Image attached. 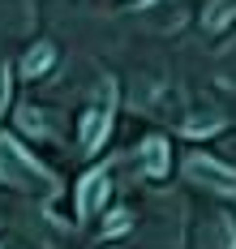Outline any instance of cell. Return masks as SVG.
<instances>
[{
	"label": "cell",
	"mask_w": 236,
	"mask_h": 249,
	"mask_svg": "<svg viewBox=\"0 0 236 249\" xmlns=\"http://www.w3.org/2000/svg\"><path fill=\"white\" fill-rule=\"evenodd\" d=\"M34 26V0H0V35H26Z\"/></svg>",
	"instance_id": "52a82bcc"
},
{
	"label": "cell",
	"mask_w": 236,
	"mask_h": 249,
	"mask_svg": "<svg viewBox=\"0 0 236 249\" xmlns=\"http://www.w3.org/2000/svg\"><path fill=\"white\" fill-rule=\"evenodd\" d=\"M223 116H219V112H189V116H185L181 121V133L185 138H210V133H223Z\"/></svg>",
	"instance_id": "30bf717a"
},
{
	"label": "cell",
	"mask_w": 236,
	"mask_h": 249,
	"mask_svg": "<svg viewBox=\"0 0 236 249\" xmlns=\"http://www.w3.org/2000/svg\"><path fill=\"white\" fill-rule=\"evenodd\" d=\"M17 129H26V133H34V138H52V124L43 121L39 107H30V103L17 107Z\"/></svg>",
	"instance_id": "8fae6325"
},
{
	"label": "cell",
	"mask_w": 236,
	"mask_h": 249,
	"mask_svg": "<svg viewBox=\"0 0 236 249\" xmlns=\"http://www.w3.org/2000/svg\"><path fill=\"white\" fill-rule=\"evenodd\" d=\"M202 249H236V224L228 215H215L202 228Z\"/></svg>",
	"instance_id": "9c48e42d"
},
{
	"label": "cell",
	"mask_w": 236,
	"mask_h": 249,
	"mask_svg": "<svg viewBox=\"0 0 236 249\" xmlns=\"http://www.w3.org/2000/svg\"><path fill=\"white\" fill-rule=\"evenodd\" d=\"M107 198H112V168H107V163H95V168L78 180V194H73V215H78V224L82 219H95L107 206Z\"/></svg>",
	"instance_id": "277c9868"
},
{
	"label": "cell",
	"mask_w": 236,
	"mask_h": 249,
	"mask_svg": "<svg viewBox=\"0 0 236 249\" xmlns=\"http://www.w3.org/2000/svg\"><path fill=\"white\" fill-rule=\"evenodd\" d=\"M137 163H142V172L151 176V180H163V176L172 172V150H168V138H163V133H146V138H142V146H137Z\"/></svg>",
	"instance_id": "5b68a950"
},
{
	"label": "cell",
	"mask_w": 236,
	"mask_h": 249,
	"mask_svg": "<svg viewBox=\"0 0 236 249\" xmlns=\"http://www.w3.org/2000/svg\"><path fill=\"white\" fill-rule=\"evenodd\" d=\"M56 60H60V52H56L52 39H43V43H30L26 56H22V77L26 82H39V77H48L56 69Z\"/></svg>",
	"instance_id": "8992f818"
},
{
	"label": "cell",
	"mask_w": 236,
	"mask_h": 249,
	"mask_svg": "<svg viewBox=\"0 0 236 249\" xmlns=\"http://www.w3.org/2000/svg\"><path fill=\"white\" fill-rule=\"evenodd\" d=\"M198 22H202L206 35H223V30L236 22V0H206V9H202Z\"/></svg>",
	"instance_id": "ba28073f"
},
{
	"label": "cell",
	"mask_w": 236,
	"mask_h": 249,
	"mask_svg": "<svg viewBox=\"0 0 236 249\" xmlns=\"http://www.w3.org/2000/svg\"><path fill=\"white\" fill-rule=\"evenodd\" d=\"M112 116H116V90H112V95L103 90V95L78 116V155L95 159V155L103 150V142L112 138Z\"/></svg>",
	"instance_id": "7a4b0ae2"
},
{
	"label": "cell",
	"mask_w": 236,
	"mask_h": 249,
	"mask_svg": "<svg viewBox=\"0 0 236 249\" xmlns=\"http://www.w3.org/2000/svg\"><path fill=\"white\" fill-rule=\"evenodd\" d=\"M185 176H189V185H202V189H215L223 198H236V168L206 155V150H193L185 159Z\"/></svg>",
	"instance_id": "3957f363"
},
{
	"label": "cell",
	"mask_w": 236,
	"mask_h": 249,
	"mask_svg": "<svg viewBox=\"0 0 236 249\" xmlns=\"http://www.w3.org/2000/svg\"><path fill=\"white\" fill-rule=\"evenodd\" d=\"M129 228H133V215L125 211V206H116V211H107V215H103V236H107V241H112V236H125Z\"/></svg>",
	"instance_id": "7c38bea8"
},
{
	"label": "cell",
	"mask_w": 236,
	"mask_h": 249,
	"mask_svg": "<svg viewBox=\"0 0 236 249\" xmlns=\"http://www.w3.org/2000/svg\"><path fill=\"white\" fill-rule=\"evenodd\" d=\"M0 180L9 185V189H22V194H43V189H52L56 176L43 168V159H34L17 138H9V133H0Z\"/></svg>",
	"instance_id": "6da1fadb"
}]
</instances>
